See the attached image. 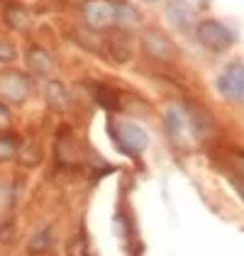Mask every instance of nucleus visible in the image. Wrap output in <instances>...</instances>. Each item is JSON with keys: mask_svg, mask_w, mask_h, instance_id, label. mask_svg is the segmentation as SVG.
Masks as SVG:
<instances>
[{"mask_svg": "<svg viewBox=\"0 0 244 256\" xmlns=\"http://www.w3.org/2000/svg\"><path fill=\"white\" fill-rule=\"evenodd\" d=\"M2 205H5V188L0 186V208H2Z\"/></svg>", "mask_w": 244, "mask_h": 256, "instance_id": "nucleus-21", "label": "nucleus"}, {"mask_svg": "<svg viewBox=\"0 0 244 256\" xmlns=\"http://www.w3.org/2000/svg\"><path fill=\"white\" fill-rule=\"evenodd\" d=\"M5 20H8L10 27H15V30H24V27L30 24V15H27V10L10 5V8H5Z\"/></svg>", "mask_w": 244, "mask_h": 256, "instance_id": "nucleus-13", "label": "nucleus"}, {"mask_svg": "<svg viewBox=\"0 0 244 256\" xmlns=\"http://www.w3.org/2000/svg\"><path fill=\"white\" fill-rule=\"evenodd\" d=\"M108 49L112 52V59L115 61H127L130 59V46H127V44H120V42L110 40L108 42Z\"/></svg>", "mask_w": 244, "mask_h": 256, "instance_id": "nucleus-18", "label": "nucleus"}, {"mask_svg": "<svg viewBox=\"0 0 244 256\" xmlns=\"http://www.w3.org/2000/svg\"><path fill=\"white\" fill-rule=\"evenodd\" d=\"M18 156L24 166H32V164H37L40 161V144L34 142V139H27L22 146H18Z\"/></svg>", "mask_w": 244, "mask_h": 256, "instance_id": "nucleus-11", "label": "nucleus"}, {"mask_svg": "<svg viewBox=\"0 0 244 256\" xmlns=\"http://www.w3.org/2000/svg\"><path fill=\"white\" fill-rule=\"evenodd\" d=\"M115 20L122 22V24H134V22L140 20V15H137V10H134L132 5L115 2Z\"/></svg>", "mask_w": 244, "mask_h": 256, "instance_id": "nucleus-14", "label": "nucleus"}, {"mask_svg": "<svg viewBox=\"0 0 244 256\" xmlns=\"http://www.w3.org/2000/svg\"><path fill=\"white\" fill-rule=\"evenodd\" d=\"M112 137L118 142L120 152H124L127 156H140L149 144L146 130L137 122H130V120H122L118 124H112Z\"/></svg>", "mask_w": 244, "mask_h": 256, "instance_id": "nucleus-1", "label": "nucleus"}, {"mask_svg": "<svg viewBox=\"0 0 244 256\" xmlns=\"http://www.w3.org/2000/svg\"><path fill=\"white\" fill-rule=\"evenodd\" d=\"M96 98H98V102L105 105L108 110H115V108H118V98H115L112 90H108V88H98V90H96Z\"/></svg>", "mask_w": 244, "mask_h": 256, "instance_id": "nucleus-19", "label": "nucleus"}, {"mask_svg": "<svg viewBox=\"0 0 244 256\" xmlns=\"http://www.w3.org/2000/svg\"><path fill=\"white\" fill-rule=\"evenodd\" d=\"M18 154V142L15 137H0V161H5V158H12Z\"/></svg>", "mask_w": 244, "mask_h": 256, "instance_id": "nucleus-16", "label": "nucleus"}, {"mask_svg": "<svg viewBox=\"0 0 244 256\" xmlns=\"http://www.w3.org/2000/svg\"><path fill=\"white\" fill-rule=\"evenodd\" d=\"M0 96L10 102H24L30 96V80L20 71H2L0 74Z\"/></svg>", "mask_w": 244, "mask_h": 256, "instance_id": "nucleus-6", "label": "nucleus"}, {"mask_svg": "<svg viewBox=\"0 0 244 256\" xmlns=\"http://www.w3.org/2000/svg\"><path fill=\"white\" fill-rule=\"evenodd\" d=\"M196 37H198V42L203 44L208 52H212V54H222V52H227V49L234 44L232 30L218 20H203L196 27Z\"/></svg>", "mask_w": 244, "mask_h": 256, "instance_id": "nucleus-2", "label": "nucleus"}, {"mask_svg": "<svg viewBox=\"0 0 244 256\" xmlns=\"http://www.w3.org/2000/svg\"><path fill=\"white\" fill-rule=\"evenodd\" d=\"M83 18L88 22V27L105 30L115 22V2H110V0H86Z\"/></svg>", "mask_w": 244, "mask_h": 256, "instance_id": "nucleus-5", "label": "nucleus"}, {"mask_svg": "<svg viewBox=\"0 0 244 256\" xmlns=\"http://www.w3.org/2000/svg\"><path fill=\"white\" fill-rule=\"evenodd\" d=\"M18 59V49L15 44L8 40H0V64H10V61Z\"/></svg>", "mask_w": 244, "mask_h": 256, "instance_id": "nucleus-17", "label": "nucleus"}, {"mask_svg": "<svg viewBox=\"0 0 244 256\" xmlns=\"http://www.w3.org/2000/svg\"><path fill=\"white\" fill-rule=\"evenodd\" d=\"M27 66H30V71L37 74V76H49V74L54 71V59H52V54H49L46 49L32 46V49L27 52Z\"/></svg>", "mask_w": 244, "mask_h": 256, "instance_id": "nucleus-8", "label": "nucleus"}, {"mask_svg": "<svg viewBox=\"0 0 244 256\" xmlns=\"http://www.w3.org/2000/svg\"><path fill=\"white\" fill-rule=\"evenodd\" d=\"M68 90H66V86L61 83V80H49L46 83V102H49V108H54V110H66L68 108Z\"/></svg>", "mask_w": 244, "mask_h": 256, "instance_id": "nucleus-10", "label": "nucleus"}, {"mask_svg": "<svg viewBox=\"0 0 244 256\" xmlns=\"http://www.w3.org/2000/svg\"><path fill=\"white\" fill-rule=\"evenodd\" d=\"M10 124H12V115H10V110L5 108V102H0V132L8 130Z\"/></svg>", "mask_w": 244, "mask_h": 256, "instance_id": "nucleus-20", "label": "nucleus"}, {"mask_svg": "<svg viewBox=\"0 0 244 256\" xmlns=\"http://www.w3.org/2000/svg\"><path fill=\"white\" fill-rule=\"evenodd\" d=\"M52 242H54V234H52V230H49V227H44V230H40L37 234L30 239V252H32V254L46 252V249L52 246Z\"/></svg>", "mask_w": 244, "mask_h": 256, "instance_id": "nucleus-12", "label": "nucleus"}, {"mask_svg": "<svg viewBox=\"0 0 244 256\" xmlns=\"http://www.w3.org/2000/svg\"><path fill=\"white\" fill-rule=\"evenodd\" d=\"M164 122H166L168 139H171L178 149H190V146H193L196 134H193V127H190V120H188L186 108L171 105V108L166 110V115H164Z\"/></svg>", "mask_w": 244, "mask_h": 256, "instance_id": "nucleus-3", "label": "nucleus"}, {"mask_svg": "<svg viewBox=\"0 0 244 256\" xmlns=\"http://www.w3.org/2000/svg\"><path fill=\"white\" fill-rule=\"evenodd\" d=\"M218 90L230 102H244V64L232 61L224 66V71L218 78Z\"/></svg>", "mask_w": 244, "mask_h": 256, "instance_id": "nucleus-4", "label": "nucleus"}, {"mask_svg": "<svg viewBox=\"0 0 244 256\" xmlns=\"http://www.w3.org/2000/svg\"><path fill=\"white\" fill-rule=\"evenodd\" d=\"M149 2H154V0H149Z\"/></svg>", "mask_w": 244, "mask_h": 256, "instance_id": "nucleus-22", "label": "nucleus"}, {"mask_svg": "<svg viewBox=\"0 0 244 256\" xmlns=\"http://www.w3.org/2000/svg\"><path fill=\"white\" fill-rule=\"evenodd\" d=\"M142 46L149 56H154V59H159V61H171L176 56L174 42L168 40V37H164L162 32H146L142 37Z\"/></svg>", "mask_w": 244, "mask_h": 256, "instance_id": "nucleus-7", "label": "nucleus"}, {"mask_svg": "<svg viewBox=\"0 0 244 256\" xmlns=\"http://www.w3.org/2000/svg\"><path fill=\"white\" fill-rule=\"evenodd\" d=\"M166 18H168V22H171L174 27L188 30L190 22H193V10L188 8L186 0H171L168 8H166Z\"/></svg>", "mask_w": 244, "mask_h": 256, "instance_id": "nucleus-9", "label": "nucleus"}, {"mask_svg": "<svg viewBox=\"0 0 244 256\" xmlns=\"http://www.w3.org/2000/svg\"><path fill=\"white\" fill-rule=\"evenodd\" d=\"M76 144H74V139L68 137V134H64L59 139V161L61 164H74L76 161V149H74Z\"/></svg>", "mask_w": 244, "mask_h": 256, "instance_id": "nucleus-15", "label": "nucleus"}]
</instances>
